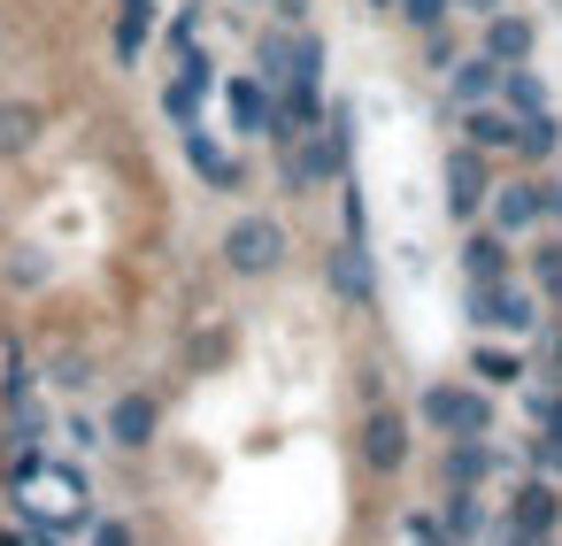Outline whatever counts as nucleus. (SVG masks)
<instances>
[{
  "label": "nucleus",
  "instance_id": "28",
  "mask_svg": "<svg viewBox=\"0 0 562 546\" xmlns=\"http://www.w3.org/2000/svg\"><path fill=\"white\" fill-rule=\"evenodd\" d=\"M516 462H524V469H539V477H562V439L524 423V431H516Z\"/></svg>",
  "mask_w": 562,
  "mask_h": 546
},
{
  "label": "nucleus",
  "instance_id": "18",
  "mask_svg": "<svg viewBox=\"0 0 562 546\" xmlns=\"http://www.w3.org/2000/svg\"><path fill=\"white\" fill-rule=\"evenodd\" d=\"M439 101H447L454 116H462V109H485V101H501V62L470 47V55H462V62L439 78Z\"/></svg>",
  "mask_w": 562,
  "mask_h": 546
},
{
  "label": "nucleus",
  "instance_id": "41",
  "mask_svg": "<svg viewBox=\"0 0 562 546\" xmlns=\"http://www.w3.org/2000/svg\"><path fill=\"white\" fill-rule=\"evenodd\" d=\"M362 9H378V16H393V0H362Z\"/></svg>",
  "mask_w": 562,
  "mask_h": 546
},
{
  "label": "nucleus",
  "instance_id": "32",
  "mask_svg": "<svg viewBox=\"0 0 562 546\" xmlns=\"http://www.w3.org/2000/svg\"><path fill=\"white\" fill-rule=\"evenodd\" d=\"M0 277H9V285H24V293H40V285H47V262H40V247H9Z\"/></svg>",
  "mask_w": 562,
  "mask_h": 546
},
{
  "label": "nucleus",
  "instance_id": "22",
  "mask_svg": "<svg viewBox=\"0 0 562 546\" xmlns=\"http://www.w3.org/2000/svg\"><path fill=\"white\" fill-rule=\"evenodd\" d=\"M501 109H516V116H539V109H554V86H547V70H531V62L501 70Z\"/></svg>",
  "mask_w": 562,
  "mask_h": 546
},
{
  "label": "nucleus",
  "instance_id": "19",
  "mask_svg": "<svg viewBox=\"0 0 562 546\" xmlns=\"http://www.w3.org/2000/svg\"><path fill=\"white\" fill-rule=\"evenodd\" d=\"M439 515H447V531H454L462 546H485L493 523H501V508H493L485 485H447V492H439Z\"/></svg>",
  "mask_w": 562,
  "mask_h": 546
},
{
  "label": "nucleus",
  "instance_id": "33",
  "mask_svg": "<svg viewBox=\"0 0 562 546\" xmlns=\"http://www.w3.org/2000/svg\"><path fill=\"white\" fill-rule=\"evenodd\" d=\"M401 538H408V546H416V538H447L439 500H431V508H424V500H408V508H401Z\"/></svg>",
  "mask_w": 562,
  "mask_h": 546
},
{
  "label": "nucleus",
  "instance_id": "9",
  "mask_svg": "<svg viewBox=\"0 0 562 546\" xmlns=\"http://www.w3.org/2000/svg\"><path fill=\"white\" fill-rule=\"evenodd\" d=\"M485 224H501L508 239L547 231V170H501L493 178V201H485Z\"/></svg>",
  "mask_w": 562,
  "mask_h": 546
},
{
  "label": "nucleus",
  "instance_id": "16",
  "mask_svg": "<svg viewBox=\"0 0 562 546\" xmlns=\"http://www.w3.org/2000/svg\"><path fill=\"white\" fill-rule=\"evenodd\" d=\"M477 385H493V393H516L524 377H531V354H524V339H501V331H477V346H470V362H462Z\"/></svg>",
  "mask_w": 562,
  "mask_h": 546
},
{
  "label": "nucleus",
  "instance_id": "5",
  "mask_svg": "<svg viewBox=\"0 0 562 546\" xmlns=\"http://www.w3.org/2000/svg\"><path fill=\"white\" fill-rule=\"evenodd\" d=\"M493 155H477L470 139H447V155H439V201H447V216L470 231V224H485V201H493Z\"/></svg>",
  "mask_w": 562,
  "mask_h": 546
},
{
  "label": "nucleus",
  "instance_id": "40",
  "mask_svg": "<svg viewBox=\"0 0 562 546\" xmlns=\"http://www.w3.org/2000/svg\"><path fill=\"white\" fill-rule=\"evenodd\" d=\"M416 546H462V538H454V531H447V538H416Z\"/></svg>",
  "mask_w": 562,
  "mask_h": 546
},
{
  "label": "nucleus",
  "instance_id": "30",
  "mask_svg": "<svg viewBox=\"0 0 562 546\" xmlns=\"http://www.w3.org/2000/svg\"><path fill=\"white\" fill-rule=\"evenodd\" d=\"M63 446H70V454H101V446H109V423L86 416V408H70V416H63Z\"/></svg>",
  "mask_w": 562,
  "mask_h": 546
},
{
  "label": "nucleus",
  "instance_id": "24",
  "mask_svg": "<svg viewBox=\"0 0 562 546\" xmlns=\"http://www.w3.org/2000/svg\"><path fill=\"white\" fill-rule=\"evenodd\" d=\"M470 47H477V39H462L454 24H439V32H424V39H416V55H424V78L439 86V78H447V70H454V62H462Z\"/></svg>",
  "mask_w": 562,
  "mask_h": 546
},
{
  "label": "nucleus",
  "instance_id": "35",
  "mask_svg": "<svg viewBox=\"0 0 562 546\" xmlns=\"http://www.w3.org/2000/svg\"><path fill=\"white\" fill-rule=\"evenodd\" d=\"M539 362H547V377L562 385V316H547V331H539Z\"/></svg>",
  "mask_w": 562,
  "mask_h": 546
},
{
  "label": "nucleus",
  "instance_id": "42",
  "mask_svg": "<svg viewBox=\"0 0 562 546\" xmlns=\"http://www.w3.org/2000/svg\"><path fill=\"white\" fill-rule=\"evenodd\" d=\"M0 546H32V538H16V531H0Z\"/></svg>",
  "mask_w": 562,
  "mask_h": 546
},
{
  "label": "nucleus",
  "instance_id": "13",
  "mask_svg": "<svg viewBox=\"0 0 562 546\" xmlns=\"http://www.w3.org/2000/svg\"><path fill=\"white\" fill-rule=\"evenodd\" d=\"M101 423H109V446H116V454H155V439H162V400H155L147 385H124Z\"/></svg>",
  "mask_w": 562,
  "mask_h": 546
},
{
  "label": "nucleus",
  "instance_id": "10",
  "mask_svg": "<svg viewBox=\"0 0 562 546\" xmlns=\"http://www.w3.org/2000/svg\"><path fill=\"white\" fill-rule=\"evenodd\" d=\"M454 270H462V285H508V277H524V239H508L501 224H470L454 247Z\"/></svg>",
  "mask_w": 562,
  "mask_h": 546
},
{
  "label": "nucleus",
  "instance_id": "26",
  "mask_svg": "<svg viewBox=\"0 0 562 546\" xmlns=\"http://www.w3.org/2000/svg\"><path fill=\"white\" fill-rule=\"evenodd\" d=\"M393 24L424 39V32H439V24H462V16H454V0H393Z\"/></svg>",
  "mask_w": 562,
  "mask_h": 546
},
{
  "label": "nucleus",
  "instance_id": "29",
  "mask_svg": "<svg viewBox=\"0 0 562 546\" xmlns=\"http://www.w3.org/2000/svg\"><path fill=\"white\" fill-rule=\"evenodd\" d=\"M339 231H347V239H370V193H362L355 170L339 178Z\"/></svg>",
  "mask_w": 562,
  "mask_h": 546
},
{
  "label": "nucleus",
  "instance_id": "37",
  "mask_svg": "<svg viewBox=\"0 0 562 546\" xmlns=\"http://www.w3.org/2000/svg\"><path fill=\"white\" fill-rule=\"evenodd\" d=\"M547 224L562 231V170H547Z\"/></svg>",
  "mask_w": 562,
  "mask_h": 546
},
{
  "label": "nucleus",
  "instance_id": "6",
  "mask_svg": "<svg viewBox=\"0 0 562 546\" xmlns=\"http://www.w3.org/2000/svg\"><path fill=\"white\" fill-rule=\"evenodd\" d=\"M324 285H331V300L339 308H355V316H378V300H385V277H378V254H370V239H331L324 247Z\"/></svg>",
  "mask_w": 562,
  "mask_h": 546
},
{
  "label": "nucleus",
  "instance_id": "11",
  "mask_svg": "<svg viewBox=\"0 0 562 546\" xmlns=\"http://www.w3.org/2000/svg\"><path fill=\"white\" fill-rule=\"evenodd\" d=\"M224 116H232V139L270 147L278 139V86L255 70H224Z\"/></svg>",
  "mask_w": 562,
  "mask_h": 546
},
{
  "label": "nucleus",
  "instance_id": "4",
  "mask_svg": "<svg viewBox=\"0 0 562 546\" xmlns=\"http://www.w3.org/2000/svg\"><path fill=\"white\" fill-rule=\"evenodd\" d=\"M416 408H393V400H362V423H355V462L385 485L416 462Z\"/></svg>",
  "mask_w": 562,
  "mask_h": 546
},
{
  "label": "nucleus",
  "instance_id": "14",
  "mask_svg": "<svg viewBox=\"0 0 562 546\" xmlns=\"http://www.w3.org/2000/svg\"><path fill=\"white\" fill-rule=\"evenodd\" d=\"M178 155H186V170H193L209 193H247V162H239V155H224V147H216V132L186 124V132H178Z\"/></svg>",
  "mask_w": 562,
  "mask_h": 546
},
{
  "label": "nucleus",
  "instance_id": "21",
  "mask_svg": "<svg viewBox=\"0 0 562 546\" xmlns=\"http://www.w3.org/2000/svg\"><path fill=\"white\" fill-rule=\"evenodd\" d=\"M247 62H255V78H270V86H285L293 78V24H262L255 39H247Z\"/></svg>",
  "mask_w": 562,
  "mask_h": 546
},
{
  "label": "nucleus",
  "instance_id": "25",
  "mask_svg": "<svg viewBox=\"0 0 562 546\" xmlns=\"http://www.w3.org/2000/svg\"><path fill=\"white\" fill-rule=\"evenodd\" d=\"M201 32H209V0H186V9H170V16H162V47H170V62H178L186 47H201Z\"/></svg>",
  "mask_w": 562,
  "mask_h": 546
},
{
  "label": "nucleus",
  "instance_id": "36",
  "mask_svg": "<svg viewBox=\"0 0 562 546\" xmlns=\"http://www.w3.org/2000/svg\"><path fill=\"white\" fill-rule=\"evenodd\" d=\"M501 9H508V0H454L462 24H485V16H501Z\"/></svg>",
  "mask_w": 562,
  "mask_h": 546
},
{
  "label": "nucleus",
  "instance_id": "38",
  "mask_svg": "<svg viewBox=\"0 0 562 546\" xmlns=\"http://www.w3.org/2000/svg\"><path fill=\"white\" fill-rule=\"evenodd\" d=\"M531 285L547 293V316H562V270H554V277H531Z\"/></svg>",
  "mask_w": 562,
  "mask_h": 546
},
{
  "label": "nucleus",
  "instance_id": "23",
  "mask_svg": "<svg viewBox=\"0 0 562 546\" xmlns=\"http://www.w3.org/2000/svg\"><path fill=\"white\" fill-rule=\"evenodd\" d=\"M40 124H47V116H40L32 101H0V162H9V155H32V147H40Z\"/></svg>",
  "mask_w": 562,
  "mask_h": 546
},
{
  "label": "nucleus",
  "instance_id": "27",
  "mask_svg": "<svg viewBox=\"0 0 562 546\" xmlns=\"http://www.w3.org/2000/svg\"><path fill=\"white\" fill-rule=\"evenodd\" d=\"M47 439H9V492H24V485H40L47 477Z\"/></svg>",
  "mask_w": 562,
  "mask_h": 546
},
{
  "label": "nucleus",
  "instance_id": "7",
  "mask_svg": "<svg viewBox=\"0 0 562 546\" xmlns=\"http://www.w3.org/2000/svg\"><path fill=\"white\" fill-rule=\"evenodd\" d=\"M224 93V62L209 55V47H186L178 55V70L162 78V124L170 132H186V124H201V109Z\"/></svg>",
  "mask_w": 562,
  "mask_h": 546
},
{
  "label": "nucleus",
  "instance_id": "20",
  "mask_svg": "<svg viewBox=\"0 0 562 546\" xmlns=\"http://www.w3.org/2000/svg\"><path fill=\"white\" fill-rule=\"evenodd\" d=\"M554 162H562V116L539 109V116H524V132H516V170H554Z\"/></svg>",
  "mask_w": 562,
  "mask_h": 546
},
{
  "label": "nucleus",
  "instance_id": "12",
  "mask_svg": "<svg viewBox=\"0 0 562 546\" xmlns=\"http://www.w3.org/2000/svg\"><path fill=\"white\" fill-rule=\"evenodd\" d=\"M501 515H508L516 531H531V538H562V477L524 469V477L501 492Z\"/></svg>",
  "mask_w": 562,
  "mask_h": 546
},
{
  "label": "nucleus",
  "instance_id": "1",
  "mask_svg": "<svg viewBox=\"0 0 562 546\" xmlns=\"http://www.w3.org/2000/svg\"><path fill=\"white\" fill-rule=\"evenodd\" d=\"M408 408H416V423H424L431 439H501V416H508L501 393L477 385L470 369H462V377H424Z\"/></svg>",
  "mask_w": 562,
  "mask_h": 546
},
{
  "label": "nucleus",
  "instance_id": "34",
  "mask_svg": "<svg viewBox=\"0 0 562 546\" xmlns=\"http://www.w3.org/2000/svg\"><path fill=\"white\" fill-rule=\"evenodd\" d=\"M86 546H139V531H132L124 515H93V523H86Z\"/></svg>",
  "mask_w": 562,
  "mask_h": 546
},
{
  "label": "nucleus",
  "instance_id": "39",
  "mask_svg": "<svg viewBox=\"0 0 562 546\" xmlns=\"http://www.w3.org/2000/svg\"><path fill=\"white\" fill-rule=\"evenodd\" d=\"M232 9H239V16H247V9H262V16H270V9H278V0H232Z\"/></svg>",
  "mask_w": 562,
  "mask_h": 546
},
{
  "label": "nucleus",
  "instance_id": "15",
  "mask_svg": "<svg viewBox=\"0 0 562 546\" xmlns=\"http://www.w3.org/2000/svg\"><path fill=\"white\" fill-rule=\"evenodd\" d=\"M477 55H493L501 70H516V62H539V16H524V9H501V16H485V24H477Z\"/></svg>",
  "mask_w": 562,
  "mask_h": 546
},
{
  "label": "nucleus",
  "instance_id": "2",
  "mask_svg": "<svg viewBox=\"0 0 562 546\" xmlns=\"http://www.w3.org/2000/svg\"><path fill=\"white\" fill-rule=\"evenodd\" d=\"M216 254H224V277L262 285V277H278V270L293 262V231H285V216H278V208H239V216L224 224Z\"/></svg>",
  "mask_w": 562,
  "mask_h": 546
},
{
  "label": "nucleus",
  "instance_id": "31",
  "mask_svg": "<svg viewBox=\"0 0 562 546\" xmlns=\"http://www.w3.org/2000/svg\"><path fill=\"white\" fill-rule=\"evenodd\" d=\"M40 377H47L55 393H86V385H93V362H86V354H47Z\"/></svg>",
  "mask_w": 562,
  "mask_h": 546
},
{
  "label": "nucleus",
  "instance_id": "8",
  "mask_svg": "<svg viewBox=\"0 0 562 546\" xmlns=\"http://www.w3.org/2000/svg\"><path fill=\"white\" fill-rule=\"evenodd\" d=\"M516 469V446H501V439H439L431 446V485L447 492V485H501Z\"/></svg>",
  "mask_w": 562,
  "mask_h": 546
},
{
  "label": "nucleus",
  "instance_id": "17",
  "mask_svg": "<svg viewBox=\"0 0 562 546\" xmlns=\"http://www.w3.org/2000/svg\"><path fill=\"white\" fill-rule=\"evenodd\" d=\"M516 132H524V116L516 109H501V101H485V109H462L454 116V139H470L477 155H493V162H516Z\"/></svg>",
  "mask_w": 562,
  "mask_h": 546
},
{
  "label": "nucleus",
  "instance_id": "3",
  "mask_svg": "<svg viewBox=\"0 0 562 546\" xmlns=\"http://www.w3.org/2000/svg\"><path fill=\"white\" fill-rule=\"evenodd\" d=\"M462 323H470V331H501V339H539V331H547V293H539L531 277L462 285Z\"/></svg>",
  "mask_w": 562,
  "mask_h": 546
}]
</instances>
